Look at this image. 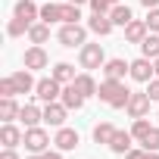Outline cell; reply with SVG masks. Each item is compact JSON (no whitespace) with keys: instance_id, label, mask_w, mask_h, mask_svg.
Wrapping results in <instances>:
<instances>
[{"instance_id":"cell-33","label":"cell","mask_w":159,"mask_h":159,"mask_svg":"<svg viewBox=\"0 0 159 159\" xmlns=\"http://www.w3.org/2000/svg\"><path fill=\"white\" fill-rule=\"evenodd\" d=\"M0 97H16V84H13V78H3V81H0Z\"/></svg>"},{"instance_id":"cell-40","label":"cell","mask_w":159,"mask_h":159,"mask_svg":"<svg viewBox=\"0 0 159 159\" xmlns=\"http://www.w3.org/2000/svg\"><path fill=\"white\" fill-rule=\"evenodd\" d=\"M28 159H44V153H31V156H28Z\"/></svg>"},{"instance_id":"cell-15","label":"cell","mask_w":159,"mask_h":159,"mask_svg":"<svg viewBox=\"0 0 159 159\" xmlns=\"http://www.w3.org/2000/svg\"><path fill=\"white\" fill-rule=\"evenodd\" d=\"M10 78H13V84H16V94H28V91L38 88V81L31 78V69H19V72H13Z\"/></svg>"},{"instance_id":"cell-38","label":"cell","mask_w":159,"mask_h":159,"mask_svg":"<svg viewBox=\"0 0 159 159\" xmlns=\"http://www.w3.org/2000/svg\"><path fill=\"white\" fill-rule=\"evenodd\" d=\"M44 159H62V150H47Z\"/></svg>"},{"instance_id":"cell-42","label":"cell","mask_w":159,"mask_h":159,"mask_svg":"<svg viewBox=\"0 0 159 159\" xmlns=\"http://www.w3.org/2000/svg\"><path fill=\"white\" fill-rule=\"evenodd\" d=\"M147 159H159V153H147Z\"/></svg>"},{"instance_id":"cell-26","label":"cell","mask_w":159,"mask_h":159,"mask_svg":"<svg viewBox=\"0 0 159 159\" xmlns=\"http://www.w3.org/2000/svg\"><path fill=\"white\" fill-rule=\"evenodd\" d=\"M28 41H31V44H47V41H50V25H47V22H34V25L28 28Z\"/></svg>"},{"instance_id":"cell-1","label":"cell","mask_w":159,"mask_h":159,"mask_svg":"<svg viewBox=\"0 0 159 159\" xmlns=\"http://www.w3.org/2000/svg\"><path fill=\"white\" fill-rule=\"evenodd\" d=\"M97 97L106 106H112V109H125L128 100H131V91H128L125 81H112V78H106V81L100 84V91H97Z\"/></svg>"},{"instance_id":"cell-21","label":"cell","mask_w":159,"mask_h":159,"mask_svg":"<svg viewBox=\"0 0 159 159\" xmlns=\"http://www.w3.org/2000/svg\"><path fill=\"white\" fill-rule=\"evenodd\" d=\"M50 75L56 78L59 84H72V81H75V66H72V62H56Z\"/></svg>"},{"instance_id":"cell-9","label":"cell","mask_w":159,"mask_h":159,"mask_svg":"<svg viewBox=\"0 0 159 159\" xmlns=\"http://www.w3.org/2000/svg\"><path fill=\"white\" fill-rule=\"evenodd\" d=\"M66 116H69V109H66L62 100H56V103H44V122H47V125L62 128V125H66Z\"/></svg>"},{"instance_id":"cell-17","label":"cell","mask_w":159,"mask_h":159,"mask_svg":"<svg viewBox=\"0 0 159 159\" xmlns=\"http://www.w3.org/2000/svg\"><path fill=\"white\" fill-rule=\"evenodd\" d=\"M78 91H81L84 97H97V91H100V84L94 81V75L91 72H81V75H75V81H72Z\"/></svg>"},{"instance_id":"cell-20","label":"cell","mask_w":159,"mask_h":159,"mask_svg":"<svg viewBox=\"0 0 159 159\" xmlns=\"http://www.w3.org/2000/svg\"><path fill=\"white\" fill-rule=\"evenodd\" d=\"M19 112H22V106L16 103V97H0V119H3V122L19 119Z\"/></svg>"},{"instance_id":"cell-14","label":"cell","mask_w":159,"mask_h":159,"mask_svg":"<svg viewBox=\"0 0 159 159\" xmlns=\"http://www.w3.org/2000/svg\"><path fill=\"white\" fill-rule=\"evenodd\" d=\"M19 122H22L25 128H34V125H41V122H44V109H41L38 103H25V106H22V112H19Z\"/></svg>"},{"instance_id":"cell-13","label":"cell","mask_w":159,"mask_h":159,"mask_svg":"<svg viewBox=\"0 0 159 159\" xmlns=\"http://www.w3.org/2000/svg\"><path fill=\"white\" fill-rule=\"evenodd\" d=\"M88 28L94 31V34H100V38H106L116 25H112V19H109V13H94L91 19H88Z\"/></svg>"},{"instance_id":"cell-5","label":"cell","mask_w":159,"mask_h":159,"mask_svg":"<svg viewBox=\"0 0 159 159\" xmlns=\"http://www.w3.org/2000/svg\"><path fill=\"white\" fill-rule=\"evenodd\" d=\"M34 97H38L41 103H56V100L62 97V84L56 81L53 75H50V78H41L38 88H34Z\"/></svg>"},{"instance_id":"cell-8","label":"cell","mask_w":159,"mask_h":159,"mask_svg":"<svg viewBox=\"0 0 159 159\" xmlns=\"http://www.w3.org/2000/svg\"><path fill=\"white\" fill-rule=\"evenodd\" d=\"M150 103H153V100H150V94H147V91H143V94L131 91V100H128V106H125V109H128V116H131V119H143V116L150 112Z\"/></svg>"},{"instance_id":"cell-10","label":"cell","mask_w":159,"mask_h":159,"mask_svg":"<svg viewBox=\"0 0 159 159\" xmlns=\"http://www.w3.org/2000/svg\"><path fill=\"white\" fill-rule=\"evenodd\" d=\"M103 75L112 78V81H125V75H131V62H125V59H106Z\"/></svg>"},{"instance_id":"cell-34","label":"cell","mask_w":159,"mask_h":159,"mask_svg":"<svg viewBox=\"0 0 159 159\" xmlns=\"http://www.w3.org/2000/svg\"><path fill=\"white\" fill-rule=\"evenodd\" d=\"M147 94L153 103H159V78H153V81H147Z\"/></svg>"},{"instance_id":"cell-39","label":"cell","mask_w":159,"mask_h":159,"mask_svg":"<svg viewBox=\"0 0 159 159\" xmlns=\"http://www.w3.org/2000/svg\"><path fill=\"white\" fill-rule=\"evenodd\" d=\"M140 3H143L147 10H156V7H159V0H140Z\"/></svg>"},{"instance_id":"cell-23","label":"cell","mask_w":159,"mask_h":159,"mask_svg":"<svg viewBox=\"0 0 159 159\" xmlns=\"http://www.w3.org/2000/svg\"><path fill=\"white\" fill-rule=\"evenodd\" d=\"M16 16L34 22V19H41V10L34 7V0H19V3H16Z\"/></svg>"},{"instance_id":"cell-18","label":"cell","mask_w":159,"mask_h":159,"mask_svg":"<svg viewBox=\"0 0 159 159\" xmlns=\"http://www.w3.org/2000/svg\"><path fill=\"white\" fill-rule=\"evenodd\" d=\"M147 34H150V28H147V22H143V19H131V22L125 25V38H128L131 44H140Z\"/></svg>"},{"instance_id":"cell-11","label":"cell","mask_w":159,"mask_h":159,"mask_svg":"<svg viewBox=\"0 0 159 159\" xmlns=\"http://www.w3.org/2000/svg\"><path fill=\"white\" fill-rule=\"evenodd\" d=\"M53 143H56V150L69 153V150H75V147H78V131H75V128H66V125H62V128L56 131Z\"/></svg>"},{"instance_id":"cell-41","label":"cell","mask_w":159,"mask_h":159,"mask_svg":"<svg viewBox=\"0 0 159 159\" xmlns=\"http://www.w3.org/2000/svg\"><path fill=\"white\" fill-rule=\"evenodd\" d=\"M69 3H78V7H81V3H91V0H69Z\"/></svg>"},{"instance_id":"cell-3","label":"cell","mask_w":159,"mask_h":159,"mask_svg":"<svg viewBox=\"0 0 159 159\" xmlns=\"http://www.w3.org/2000/svg\"><path fill=\"white\" fill-rule=\"evenodd\" d=\"M78 62H81V69H84V72L103 69V66H106L103 47H100V44H84V47H81V53H78Z\"/></svg>"},{"instance_id":"cell-2","label":"cell","mask_w":159,"mask_h":159,"mask_svg":"<svg viewBox=\"0 0 159 159\" xmlns=\"http://www.w3.org/2000/svg\"><path fill=\"white\" fill-rule=\"evenodd\" d=\"M59 44L62 47H84L88 44V28L81 22H62L59 28Z\"/></svg>"},{"instance_id":"cell-28","label":"cell","mask_w":159,"mask_h":159,"mask_svg":"<svg viewBox=\"0 0 159 159\" xmlns=\"http://www.w3.org/2000/svg\"><path fill=\"white\" fill-rule=\"evenodd\" d=\"M34 22H28V19H10V25H7V34L10 38H22V34H28V28H31Z\"/></svg>"},{"instance_id":"cell-44","label":"cell","mask_w":159,"mask_h":159,"mask_svg":"<svg viewBox=\"0 0 159 159\" xmlns=\"http://www.w3.org/2000/svg\"><path fill=\"white\" fill-rule=\"evenodd\" d=\"M109 3H112V7H116V3H122V0H109Z\"/></svg>"},{"instance_id":"cell-24","label":"cell","mask_w":159,"mask_h":159,"mask_svg":"<svg viewBox=\"0 0 159 159\" xmlns=\"http://www.w3.org/2000/svg\"><path fill=\"white\" fill-rule=\"evenodd\" d=\"M41 22H47V25L62 22V3H44L41 7Z\"/></svg>"},{"instance_id":"cell-43","label":"cell","mask_w":159,"mask_h":159,"mask_svg":"<svg viewBox=\"0 0 159 159\" xmlns=\"http://www.w3.org/2000/svg\"><path fill=\"white\" fill-rule=\"evenodd\" d=\"M153 66H156V78H159V59H153Z\"/></svg>"},{"instance_id":"cell-32","label":"cell","mask_w":159,"mask_h":159,"mask_svg":"<svg viewBox=\"0 0 159 159\" xmlns=\"http://www.w3.org/2000/svg\"><path fill=\"white\" fill-rule=\"evenodd\" d=\"M143 22H147V28H150V31H156V34H159V7H156V10H150V16H147Z\"/></svg>"},{"instance_id":"cell-31","label":"cell","mask_w":159,"mask_h":159,"mask_svg":"<svg viewBox=\"0 0 159 159\" xmlns=\"http://www.w3.org/2000/svg\"><path fill=\"white\" fill-rule=\"evenodd\" d=\"M150 128H153V125H150V122H147V116H143V119H134V125H131V134H134L137 140H143Z\"/></svg>"},{"instance_id":"cell-30","label":"cell","mask_w":159,"mask_h":159,"mask_svg":"<svg viewBox=\"0 0 159 159\" xmlns=\"http://www.w3.org/2000/svg\"><path fill=\"white\" fill-rule=\"evenodd\" d=\"M81 19V7L78 3H62V22H78Z\"/></svg>"},{"instance_id":"cell-6","label":"cell","mask_w":159,"mask_h":159,"mask_svg":"<svg viewBox=\"0 0 159 159\" xmlns=\"http://www.w3.org/2000/svg\"><path fill=\"white\" fill-rule=\"evenodd\" d=\"M131 78H134V81H140V84L153 81V78H156V66H153V59H147V56L134 59V62H131Z\"/></svg>"},{"instance_id":"cell-12","label":"cell","mask_w":159,"mask_h":159,"mask_svg":"<svg viewBox=\"0 0 159 159\" xmlns=\"http://www.w3.org/2000/svg\"><path fill=\"white\" fill-rule=\"evenodd\" d=\"M59 100L66 103V109H75V112H78V109L84 106V100H88V97L78 91L75 84H62V97H59Z\"/></svg>"},{"instance_id":"cell-16","label":"cell","mask_w":159,"mask_h":159,"mask_svg":"<svg viewBox=\"0 0 159 159\" xmlns=\"http://www.w3.org/2000/svg\"><path fill=\"white\" fill-rule=\"evenodd\" d=\"M25 140V131H19L13 122H3V128H0V143L3 147H19Z\"/></svg>"},{"instance_id":"cell-27","label":"cell","mask_w":159,"mask_h":159,"mask_svg":"<svg viewBox=\"0 0 159 159\" xmlns=\"http://www.w3.org/2000/svg\"><path fill=\"white\" fill-rule=\"evenodd\" d=\"M112 134H116V125H112V122H100V125H94V143H106V147H109Z\"/></svg>"},{"instance_id":"cell-22","label":"cell","mask_w":159,"mask_h":159,"mask_svg":"<svg viewBox=\"0 0 159 159\" xmlns=\"http://www.w3.org/2000/svg\"><path fill=\"white\" fill-rule=\"evenodd\" d=\"M140 53H143L147 59H159V34H156V31H150V34L140 41Z\"/></svg>"},{"instance_id":"cell-35","label":"cell","mask_w":159,"mask_h":159,"mask_svg":"<svg viewBox=\"0 0 159 159\" xmlns=\"http://www.w3.org/2000/svg\"><path fill=\"white\" fill-rule=\"evenodd\" d=\"M91 10H94V13H109L112 3H109V0H91Z\"/></svg>"},{"instance_id":"cell-19","label":"cell","mask_w":159,"mask_h":159,"mask_svg":"<svg viewBox=\"0 0 159 159\" xmlns=\"http://www.w3.org/2000/svg\"><path fill=\"white\" fill-rule=\"evenodd\" d=\"M131 140H134L131 131H119V128H116V134H112V140H109V150L119 153V156H125V153L131 150Z\"/></svg>"},{"instance_id":"cell-25","label":"cell","mask_w":159,"mask_h":159,"mask_svg":"<svg viewBox=\"0 0 159 159\" xmlns=\"http://www.w3.org/2000/svg\"><path fill=\"white\" fill-rule=\"evenodd\" d=\"M109 19H112V25H122V28H125V25L134 19V16H131V7H125V3H116V7L109 10Z\"/></svg>"},{"instance_id":"cell-37","label":"cell","mask_w":159,"mask_h":159,"mask_svg":"<svg viewBox=\"0 0 159 159\" xmlns=\"http://www.w3.org/2000/svg\"><path fill=\"white\" fill-rule=\"evenodd\" d=\"M125 159H147V150H128Z\"/></svg>"},{"instance_id":"cell-4","label":"cell","mask_w":159,"mask_h":159,"mask_svg":"<svg viewBox=\"0 0 159 159\" xmlns=\"http://www.w3.org/2000/svg\"><path fill=\"white\" fill-rule=\"evenodd\" d=\"M22 143H25L28 153H47L53 140H50V134H47L41 125H34V128H25V140H22Z\"/></svg>"},{"instance_id":"cell-7","label":"cell","mask_w":159,"mask_h":159,"mask_svg":"<svg viewBox=\"0 0 159 159\" xmlns=\"http://www.w3.org/2000/svg\"><path fill=\"white\" fill-rule=\"evenodd\" d=\"M22 62H25V69H31V72H38V69H47V62H50V56H47V50H44L41 44H34V47H28V50H25V56H22Z\"/></svg>"},{"instance_id":"cell-36","label":"cell","mask_w":159,"mask_h":159,"mask_svg":"<svg viewBox=\"0 0 159 159\" xmlns=\"http://www.w3.org/2000/svg\"><path fill=\"white\" fill-rule=\"evenodd\" d=\"M0 159H19L16 147H3V153H0Z\"/></svg>"},{"instance_id":"cell-29","label":"cell","mask_w":159,"mask_h":159,"mask_svg":"<svg viewBox=\"0 0 159 159\" xmlns=\"http://www.w3.org/2000/svg\"><path fill=\"white\" fill-rule=\"evenodd\" d=\"M140 143H143V150H147V153H159V128L153 125V128L147 131V137H143Z\"/></svg>"}]
</instances>
